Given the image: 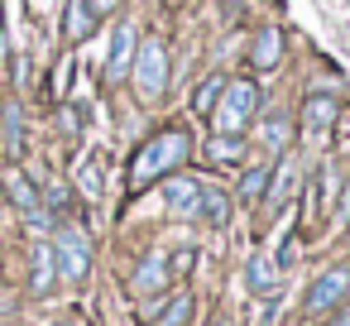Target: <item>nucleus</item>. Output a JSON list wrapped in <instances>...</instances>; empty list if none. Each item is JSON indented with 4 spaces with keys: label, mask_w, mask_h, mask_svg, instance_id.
I'll return each mask as SVG.
<instances>
[{
    "label": "nucleus",
    "mask_w": 350,
    "mask_h": 326,
    "mask_svg": "<svg viewBox=\"0 0 350 326\" xmlns=\"http://www.w3.org/2000/svg\"><path fill=\"white\" fill-rule=\"evenodd\" d=\"M168 278H173V273H168V254L154 249V254L139 259V269H135V278H130V293H135V297H149V293H159Z\"/></svg>",
    "instance_id": "nucleus-8"
},
{
    "label": "nucleus",
    "mask_w": 350,
    "mask_h": 326,
    "mask_svg": "<svg viewBox=\"0 0 350 326\" xmlns=\"http://www.w3.org/2000/svg\"><path fill=\"white\" fill-rule=\"evenodd\" d=\"M68 77H72V58H63V63H58V72H53V92H49V96H53L58 106L68 101Z\"/></svg>",
    "instance_id": "nucleus-24"
},
{
    "label": "nucleus",
    "mask_w": 350,
    "mask_h": 326,
    "mask_svg": "<svg viewBox=\"0 0 350 326\" xmlns=\"http://www.w3.org/2000/svg\"><path fill=\"white\" fill-rule=\"evenodd\" d=\"M206 159L226 163V168H240L245 163V139L240 135H216V139H206Z\"/></svg>",
    "instance_id": "nucleus-14"
},
{
    "label": "nucleus",
    "mask_w": 350,
    "mask_h": 326,
    "mask_svg": "<svg viewBox=\"0 0 350 326\" xmlns=\"http://www.w3.org/2000/svg\"><path fill=\"white\" fill-rule=\"evenodd\" d=\"M77 187H82L87 197H96V192H101V168H96L92 159H82V163H77Z\"/></svg>",
    "instance_id": "nucleus-23"
},
{
    "label": "nucleus",
    "mask_w": 350,
    "mask_h": 326,
    "mask_svg": "<svg viewBox=\"0 0 350 326\" xmlns=\"http://www.w3.org/2000/svg\"><path fill=\"white\" fill-rule=\"evenodd\" d=\"M197 192H202L197 178H183V173H168V178H163V202H168L178 216H187V211L197 206Z\"/></svg>",
    "instance_id": "nucleus-11"
},
{
    "label": "nucleus",
    "mask_w": 350,
    "mask_h": 326,
    "mask_svg": "<svg viewBox=\"0 0 350 326\" xmlns=\"http://www.w3.org/2000/svg\"><path fill=\"white\" fill-rule=\"evenodd\" d=\"M187 154H192L187 130H163V135H154V139L135 154V163H130V187L144 192L149 182H163L168 173H178V168L187 163Z\"/></svg>",
    "instance_id": "nucleus-1"
},
{
    "label": "nucleus",
    "mask_w": 350,
    "mask_h": 326,
    "mask_svg": "<svg viewBox=\"0 0 350 326\" xmlns=\"http://www.w3.org/2000/svg\"><path fill=\"white\" fill-rule=\"evenodd\" d=\"M53 254H58L63 278L82 283V278L92 273V245H87V235H82V230H63V235H58V245H53Z\"/></svg>",
    "instance_id": "nucleus-4"
},
{
    "label": "nucleus",
    "mask_w": 350,
    "mask_h": 326,
    "mask_svg": "<svg viewBox=\"0 0 350 326\" xmlns=\"http://www.w3.org/2000/svg\"><path fill=\"white\" fill-rule=\"evenodd\" d=\"M269 173H273L269 163H254V168H250V173L240 178V202H254V197H259V192L269 187Z\"/></svg>",
    "instance_id": "nucleus-22"
},
{
    "label": "nucleus",
    "mask_w": 350,
    "mask_h": 326,
    "mask_svg": "<svg viewBox=\"0 0 350 326\" xmlns=\"http://www.w3.org/2000/svg\"><path fill=\"white\" fill-rule=\"evenodd\" d=\"M254 111H259V82H254V77L226 82V92H221V101H216V111H211L216 135H245V125L254 120Z\"/></svg>",
    "instance_id": "nucleus-2"
},
{
    "label": "nucleus",
    "mask_w": 350,
    "mask_h": 326,
    "mask_svg": "<svg viewBox=\"0 0 350 326\" xmlns=\"http://www.w3.org/2000/svg\"><path fill=\"white\" fill-rule=\"evenodd\" d=\"M340 211H345V216H350V182H345V202H340Z\"/></svg>",
    "instance_id": "nucleus-26"
},
{
    "label": "nucleus",
    "mask_w": 350,
    "mask_h": 326,
    "mask_svg": "<svg viewBox=\"0 0 350 326\" xmlns=\"http://www.w3.org/2000/svg\"><path fill=\"white\" fill-rule=\"evenodd\" d=\"M197 269V249L187 245V249H178V254H168V273H192Z\"/></svg>",
    "instance_id": "nucleus-25"
},
{
    "label": "nucleus",
    "mask_w": 350,
    "mask_h": 326,
    "mask_svg": "<svg viewBox=\"0 0 350 326\" xmlns=\"http://www.w3.org/2000/svg\"><path fill=\"white\" fill-rule=\"evenodd\" d=\"M259 135H264V149H273V154H283V149L293 144V120H288L283 111H273V116L264 120V130H259Z\"/></svg>",
    "instance_id": "nucleus-17"
},
{
    "label": "nucleus",
    "mask_w": 350,
    "mask_h": 326,
    "mask_svg": "<svg viewBox=\"0 0 350 326\" xmlns=\"http://www.w3.org/2000/svg\"><path fill=\"white\" fill-rule=\"evenodd\" d=\"M192 312H197L192 293H178V297L168 302V312H159V321H154V326H187V321H192Z\"/></svg>",
    "instance_id": "nucleus-20"
},
{
    "label": "nucleus",
    "mask_w": 350,
    "mask_h": 326,
    "mask_svg": "<svg viewBox=\"0 0 350 326\" xmlns=\"http://www.w3.org/2000/svg\"><path fill=\"white\" fill-rule=\"evenodd\" d=\"M0 182H5L10 202H15L20 211H34V206H39V192H34V182H29L20 168H5V178H0Z\"/></svg>",
    "instance_id": "nucleus-15"
},
{
    "label": "nucleus",
    "mask_w": 350,
    "mask_h": 326,
    "mask_svg": "<svg viewBox=\"0 0 350 326\" xmlns=\"http://www.w3.org/2000/svg\"><path fill=\"white\" fill-rule=\"evenodd\" d=\"M92 29H96V5H92V0H68V10H63V39L68 44H82V39H92Z\"/></svg>",
    "instance_id": "nucleus-10"
},
{
    "label": "nucleus",
    "mask_w": 350,
    "mask_h": 326,
    "mask_svg": "<svg viewBox=\"0 0 350 326\" xmlns=\"http://www.w3.org/2000/svg\"><path fill=\"white\" fill-rule=\"evenodd\" d=\"M0 125H5V149L20 159L25 154V111H20V101H10L5 111H0Z\"/></svg>",
    "instance_id": "nucleus-16"
},
{
    "label": "nucleus",
    "mask_w": 350,
    "mask_h": 326,
    "mask_svg": "<svg viewBox=\"0 0 350 326\" xmlns=\"http://www.w3.org/2000/svg\"><path fill=\"white\" fill-rule=\"evenodd\" d=\"M283 63V29L278 25H264L254 34V49H250V68L254 72H273Z\"/></svg>",
    "instance_id": "nucleus-9"
},
{
    "label": "nucleus",
    "mask_w": 350,
    "mask_h": 326,
    "mask_svg": "<svg viewBox=\"0 0 350 326\" xmlns=\"http://www.w3.org/2000/svg\"><path fill=\"white\" fill-rule=\"evenodd\" d=\"M336 116H340V106H336V96H307V106H302V135L312 139V144H326L331 139V130H336Z\"/></svg>",
    "instance_id": "nucleus-5"
},
{
    "label": "nucleus",
    "mask_w": 350,
    "mask_h": 326,
    "mask_svg": "<svg viewBox=\"0 0 350 326\" xmlns=\"http://www.w3.org/2000/svg\"><path fill=\"white\" fill-rule=\"evenodd\" d=\"M135 87H139V96L144 101H159L163 92H168V49H163V39H144L139 49H135Z\"/></svg>",
    "instance_id": "nucleus-3"
},
{
    "label": "nucleus",
    "mask_w": 350,
    "mask_h": 326,
    "mask_svg": "<svg viewBox=\"0 0 350 326\" xmlns=\"http://www.w3.org/2000/svg\"><path fill=\"white\" fill-rule=\"evenodd\" d=\"M345 293H350V269H331V273H321V278L312 283V293H307V312H312V316H317V312H331Z\"/></svg>",
    "instance_id": "nucleus-7"
},
{
    "label": "nucleus",
    "mask_w": 350,
    "mask_h": 326,
    "mask_svg": "<svg viewBox=\"0 0 350 326\" xmlns=\"http://www.w3.org/2000/svg\"><path fill=\"white\" fill-rule=\"evenodd\" d=\"M336 326H350V312H340V316H336Z\"/></svg>",
    "instance_id": "nucleus-27"
},
{
    "label": "nucleus",
    "mask_w": 350,
    "mask_h": 326,
    "mask_svg": "<svg viewBox=\"0 0 350 326\" xmlns=\"http://www.w3.org/2000/svg\"><path fill=\"white\" fill-rule=\"evenodd\" d=\"M192 211H197V216H202L206 226H226V221H230V197H226L221 187H202V192H197V206H192Z\"/></svg>",
    "instance_id": "nucleus-12"
},
{
    "label": "nucleus",
    "mask_w": 350,
    "mask_h": 326,
    "mask_svg": "<svg viewBox=\"0 0 350 326\" xmlns=\"http://www.w3.org/2000/svg\"><path fill=\"white\" fill-rule=\"evenodd\" d=\"M221 92H226V77H221V72H211L206 82H197V92H192V111H197V116H211V111H216V101H221Z\"/></svg>",
    "instance_id": "nucleus-18"
},
{
    "label": "nucleus",
    "mask_w": 350,
    "mask_h": 326,
    "mask_svg": "<svg viewBox=\"0 0 350 326\" xmlns=\"http://www.w3.org/2000/svg\"><path fill=\"white\" fill-rule=\"evenodd\" d=\"M0 29H5V5H0Z\"/></svg>",
    "instance_id": "nucleus-28"
},
{
    "label": "nucleus",
    "mask_w": 350,
    "mask_h": 326,
    "mask_svg": "<svg viewBox=\"0 0 350 326\" xmlns=\"http://www.w3.org/2000/svg\"><path fill=\"white\" fill-rule=\"evenodd\" d=\"M293 187H297V168H293V163H278V173H269V197L283 206V202L293 197Z\"/></svg>",
    "instance_id": "nucleus-21"
},
{
    "label": "nucleus",
    "mask_w": 350,
    "mask_h": 326,
    "mask_svg": "<svg viewBox=\"0 0 350 326\" xmlns=\"http://www.w3.org/2000/svg\"><path fill=\"white\" fill-rule=\"evenodd\" d=\"M273 283H278V259H269V254H254L250 264H245V288L250 293H273Z\"/></svg>",
    "instance_id": "nucleus-13"
},
{
    "label": "nucleus",
    "mask_w": 350,
    "mask_h": 326,
    "mask_svg": "<svg viewBox=\"0 0 350 326\" xmlns=\"http://www.w3.org/2000/svg\"><path fill=\"white\" fill-rule=\"evenodd\" d=\"M135 25L125 20V25H116V34H111V58H106V82H125V72L135 68Z\"/></svg>",
    "instance_id": "nucleus-6"
},
{
    "label": "nucleus",
    "mask_w": 350,
    "mask_h": 326,
    "mask_svg": "<svg viewBox=\"0 0 350 326\" xmlns=\"http://www.w3.org/2000/svg\"><path fill=\"white\" fill-rule=\"evenodd\" d=\"M58 278V254L49 245H34V293H49Z\"/></svg>",
    "instance_id": "nucleus-19"
}]
</instances>
